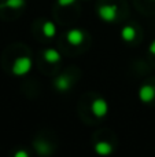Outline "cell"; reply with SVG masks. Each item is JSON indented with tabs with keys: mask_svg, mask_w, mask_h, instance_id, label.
<instances>
[{
	"mask_svg": "<svg viewBox=\"0 0 155 157\" xmlns=\"http://www.w3.org/2000/svg\"><path fill=\"white\" fill-rule=\"evenodd\" d=\"M77 0H58V4L60 6V7H67V6H71L74 4Z\"/></svg>",
	"mask_w": 155,
	"mask_h": 157,
	"instance_id": "7c38bea8",
	"label": "cell"
},
{
	"mask_svg": "<svg viewBox=\"0 0 155 157\" xmlns=\"http://www.w3.org/2000/svg\"><path fill=\"white\" fill-rule=\"evenodd\" d=\"M66 40H67V43L71 44V46H80V44H82L85 40V33L82 32L81 29L74 28V29H70L67 32Z\"/></svg>",
	"mask_w": 155,
	"mask_h": 157,
	"instance_id": "5b68a950",
	"label": "cell"
},
{
	"mask_svg": "<svg viewBox=\"0 0 155 157\" xmlns=\"http://www.w3.org/2000/svg\"><path fill=\"white\" fill-rule=\"evenodd\" d=\"M43 58H44V61L48 63H58L62 59V55L55 48H47L45 51L43 52Z\"/></svg>",
	"mask_w": 155,
	"mask_h": 157,
	"instance_id": "52a82bcc",
	"label": "cell"
},
{
	"mask_svg": "<svg viewBox=\"0 0 155 157\" xmlns=\"http://www.w3.org/2000/svg\"><path fill=\"white\" fill-rule=\"evenodd\" d=\"M54 86H55V88L60 92L69 91L71 87V77L67 76V75H60V76H58L55 78Z\"/></svg>",
	"mask_w": 155,
	"mask_h": 157,
	"instance_id": "8992f818",
	"label": "cell"
},
{
	"mask_svg": "<svg viewBox=\"0 0 155 157\" xmlns=\"http://www.w3.org/2000/svg\"><path fill=\"white\" fill-rule=\"evenodd\" d=\"M95 152L100 156H109L113 153V145L107 141H99L95 145Z\"/></svg>",
	"mask_w": 155,
	"mask_h": 157,
	"instance_id": "ba28073f",
	"label": "cell"
},
{
	"mask_svg": "<svg viewBox=\"0 0 155 157\" xmlns=\"http://www.w3.org/2000/svg\"><path fill=\"white\" fill-rule=\"evenodd\" d=\"M26 4V0H5L0 4V8H11V10H19Z\"/></svg>",
	"mask_w": 155,
	"mask_h": 157,
	"instance_id": "30bf717a",
	"label": "cell"
},
{
	"mask_svg": "<svg viewBox=\"0 0 155 157\" xmlns=\"http://www.w3.org/2000/svg\"><path fill=\"white\" fill-rule=\"evenodd\" d=\"M32 65L33 62L29 57H18L14 61L11 72L15 76H25V75H27L32 71Z\"/></svg>",
	"mask_w": 155,
	"mask_h": 157,
	"instance_id": "6da1fadb",
	"label": "cell"
},
{
	"mask_svg": "<svg viewBox=\"0 0 155 157\" xmlns=\"http://www.w3.org/2000/svg\"><path fill=\"white\" fill-rule=\"evenodd\" d=\"M148 51H150L153 55H155V40H154V41H151L150 47H148Z\"/></svg>",
	"mask_w": 155,
	"mask_h": 157,
	"instance_id": "5bb4252c",
	"label": "cell"
},
{
	"mask_svg": "<svg viewBox=\"0 0 155 157\" xmlns=\"http://www.w3.org/2000/svg\"><path fill=\"white\" fill-rule=\"evenodd\" d=\"M98 15L104 22H114L118 17V7L117 4H104L98 8Z\"/></svg>",
	"mask_w": 155,
	"mask_h": 157,
	"instance_id": "7a4b0ae2",
	"label": "cell"
},
{
	"mask_svg": "<svg viewBox=\"0 0 155 157\" xmlns=\"http://www.w3.org/2000/svg\"><path fill=\"white\" fill-rule=\"evenodd\" d=\"M43 33L45 37L52 39L55 35H56V26L52 21H45L43 24Z\"/></svg>",
	"mask_w": 155,
	"mask_h": 157,
	"instance_id": "8fae6325",
	"label": "cell"
},
{
	"mask_svg": "<svg viewBox=\"0 0 155 157\" xmlns=\"http://www.w3.org/2000/svg\"><path fill=\"white\" fill-rule=\"evenodd\" d=\"M14 156H15V157H29L27 152H25V150H18V152H16Z\"/></svg>",
	"mask_w": 155,
	"mask_h": 157,
	"instance_id": "4fadbf2b",
	"label": "cell"
},
{
	"mask_svg": "<svg viewBox=\"0 0 155 157\" xmlns=\"http://www.w3.org/2000/svg\"><path fill=\"white\" fill-rule=\"evenodd\" d=\"M91 110L96 117L103 119L109 113V103H107V101L104 98H96L92 102V105H91Z\"/></svg>",
	"mask_w": 155,
	"mask_h": 157,
	"instance_id": "3957f363",
	"label": "cell"
},
{
	"mask_svg": "<svg viewBox=\"0 0 155 157\" xmlns=\"http://www.w3.org/2000/svg\"><path fill=\"white\" fill-rule=\"evenodd\" d=\"M139 99L143 103H151L155 99V87L153 84H143L139 88Z\"/></svg>",
	"mask_w": 155,
	"mask_h": 157,
	"instance_id": "277c9868",
	"label": "cell"
},
{
	"mask_svg": "<svg viewBox=\"0 0 155 157\" xmlns=\"http://www.w3.org/2000/svg\"><path fill=\"white\" fill-rule=\"evenodd\" d=\"M135 37H136V30H135V28L132 26V25H125V26L121 29V39H122L124 41H126V43L133 41Z\"/></svg>",
	"mask_w": 155,
	"mask_h": 157,
	"instance_id": "9c48e42d",
	"label": "cell"
}]
</instances>
